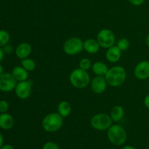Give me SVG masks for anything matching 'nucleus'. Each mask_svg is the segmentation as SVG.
I'll use <instances>...</instances> for the list:
<instances>
[{
    "label": "nucleus",
    "mask_w": 149,
    "mask_h": 149,
    "mask_svg": "<svg viewBox=\"0 0 149 149\" xmlns=\"http://www.w3.org/2000/svg\"><path fill=\"white\" fill-rule=\"evenodd\" d=\"M108 84L112 87H117L124 84L127 79V71L122 66L115 65L109 68L105 75Z\"/></svg>",
    "instance_id": "f257e3e1"
},
{
    "label": "nucleus",
    "mask_w": 149,
    "mask_h": 149,
    "mask_svg": "<svg viewBox=\"0 0 149 149\" xmlns=\"http://www.w3.org/2000/svg\"><path fill=\"white\" fill-rule=\"evenodd\" d=\"M69 81L75 88L84 89L90 84L91 79L87 71L78 68L71 72L69 75Z\"/></svg>",
    "instance_id": "f03ea898"
},
{
    "label": "nucleus",
    "mask_w": 149,
    "mask_h": 149,
    "mask_svg": "<svg viewBox=\"0 0 149 149\" xmlns=\"http://www.w3.org/2000/svg\"><path fill=\"white\" fill-rule=\"evenodd\" d=\"M63 125V117L58 112L48 113L44 117L42 126L44 130L47 132H55L59 130Z\"/></svg>",
    "instance_id": "7ed1b4c3"
},
{
    "label": "nucleus",
    "mask_w": 149,
    "mask_h": 149,
    "mask_svg": "<svg viewBox=\"0 0 149 149\" xmlns=\"http://www.w3.org/2000/svg\"><path fill=\"white\" fill-rule=\"evenodd\" d=\"M107 138L111 143L119 146L125 143L127 134L123 127L119 125H112L107 130Z\"/></svg>",
    "instance_id": "20e7f679"
},
{
    "label": "nucleus",
    "mask_w": 149,
    "mask_h": 149,
    "mask_svg": "<svg viewBox=\"0 0 149 149\" xmlns=\"http://www.w3.org/2000/svg\"><path fill=\"white\" fill-rule=\"evenodd\" d=\"M113 122L110 115L105 113L95 114L90 119V125L92 127L98 131L108 130L113 125Z\"/></svg>",
    "instance_id": "39448f33"
},
{
    "label": "nucleus",
    "mask_w": 149,
    "mask_h": 149,
    "mask_svg": "<svg viewBox=\"0 0 149 149\" xmlns=\"http://www.w3.org/2000/svg\"><path fill=\"white\" fill-rule=\"evenodd\" d=\"M63 48L67 55H78L84 50V42L79 37L69 38L64 42Z\"/></svg>",
    "instance_id": "423d86ee"
},
{
    "label": "nucleus",
    "mask_w": 149,
    "mask_h": 149,
    "mask_svg": "<svg viewBox=\"0 0 149 149\" xmlns=\"http://www.w3.org/2000/svg\"><path fill=\"white\" fill-rule=\"evenodd\" d=\"M100 47L103 49H109L115 45L116 36L111 30L109 29H103L97 33L96 37Z\"/></svg>",
    "instance_id": "0eeeda50"
},
{
    "label": "nucleus",
    "mask_w": 149,
    "mask_h": 149,
    "mask_svg": "<svg viewBox=\"0 0 149 149\" xmlns=\"http://www.w3.org/2000/svg\"><path fill=\"white\" fill-rule=\"evenodd\" d=\"M33 87V81L31 80H26V81H19L17 83L15 93L16 96L21 100H26L31 96Z\"/></svg>",
    "instance_id": "6e6552de"
},
{
    "label": "nucleus",
    "mask_w": 149,
    "mask_h": 149,
    "mask_svg": "<svg viewBox=\"0 0 149 149\" xmlns=\"http://www.w3.org/2000/svg\"><path fill=\"white\" fill-rule=\"evenodd\" d=\"M17 85V81L10 73H2L0 75V90L8 93L15 90Z\"/></svg>",
    "instance_id": "1a4fd4ad"
},
{
    "label": "nucleus",
    "mask_w": 149,
    "mask_h": 149,
    "mask_svg": "<svg viewBox=\"0 0 149 149\" xmlns=\"http://www.w3.org/2000/svg\"><path fill=\"white\" fill-rule=\"evenodd\" d=\"M109 85L106 81L105 77H98L96 76L90 81V87L94 93L97 95L103 94L106 90L107 86Z\"/></svg>",
    "instance_id": "9d476101"
},
{
    "label": "nucleus",
    "mask_w": 149,
    "mask_h": 149,
    "mask_svg": "<svg viewBox=\"0 0 149 149\" xmlns=\"http://www.w3.org/2000/svg\"><path fill=\"white\" fill-rule=\"evenodd\" d=\"M134 75L140 80L149 78V61H143L138 63L134 68Z\"/></svg>",
    "instance_id": "9b49d317"
},
{
    "label": "nucleus",
    "mask_w": 149,
    "mask_h": 149,
    "mask_svg": "<svg viewBox=\"0 0 149 149\" xmlns=\"http://www.w3.org/2000/svg\"><path fill=\"white\" fill-rule=\"evenodd\" d=\"M32 52V47L31 45L27 42H22L20 43L16 47L15 52L19 59L23 60L24 58H29Z\"/></svg>",
    "instance_id": "f8f14e48"
},
{
    "label": "nucleus",
    "mask_w": 149,
    "mask_h": 149,
    "mask_svg": "<svg viewBox=\"0 0 149 149\" xmlns=\"http://www.w3.org/2000/svg\"><path fill=\"white\" fill-rule=\"evenodd\" d=\"M121 57H122V51L117 47L116 45H113L107 49L106 52V58L109 62L112 63H117L121 59Z\"/></svg>",
    "instance_id": "ddd939ff"
},
{
    "label": "nucleus",
    "mask_w": 149,
    "mask_h": 149,
    "mask_svg": "<svg viewBox=\"0 0 149 149\" xmlns=\"http://www.w3.org/2000/svg\"><path fill=\"white\" fill-rule=\"evenodd\" d=\"M100 46L97 39H87L84 41V50L89 54H96L100 50Z\"/></svg>",
    "instance_id": "4468645a"
},
{
    "label": "nucleus",
    "mask_w": 149,
    "mask_h": 149,
    "mask_svg": "<svg viewBox=\"0 0 149 149\" xmlns=\"http://www.w3.org/2000/svg\"><path fill=\"white\" fill-rule=\"evenodd\" d=\"M14 119L13 116L8 113L0 114V128L4 130H8L13 128L14 125Z\"/></svg>",
    "instance_id": "2eb2a0df"
},
{
    "label": "nucleus",
    "mask_w": 149,
    "mask_h": 149,
    "mask_svg": "<svg viewBox=\"0 0 149 149\" xmlns=\"http://www.w3.org/2000/svg\"><path fill=\"white\" fill-rule=\"evenodd\" d=\"M12 75L17 81H26L29 78V71H26L23 66H16L12 71Z\"/></svg>",
    "instance_id": "dca6fc26"
},
{
    "label": "nucleus",
    "mask_w": 149,
    "mask_h": 149,
    "mask_svg": "<svg viewBox=\"0 0 149 149\" xmlns=\"http://www.w3.org/2000/svg\"><path fill=\"white\" fill-rule=\"evenodd\" d=\"M91 68L95 75L98 77H105L109 69L107 65L102 61H97L94 63Z\"/></svg>",
    "instance_id": "f3484780"
},
{
    "label": "nucleus",
    "mask_w": 149,
    "mask_h": 149,
    "mask_svg": "<svg viewBox=\"0 0 149 149\" xmlns=\"http://www.w3.org/2000/svg\"><path fill=\"white\" fill-rule=\"evenodd\" d=\"M110 116L113 122H119L123 119L125 116V110L122 106H115L111 109Z\"/></svg>",
    "instance_id": "a211bd4d"
},
{
    "label": "nucleus",
    "mask_w": 149,
    "mask_h": 149,
    "mask_svg": "<svg viewBox=\"0 0 149 149\" xmlns=\"http://www.w3.org/2000/svg\"><path fill=\"white\" fill-rule=\"evenodd\" d=\"M58 113L61 115L62 117L66 118L70 115L71 112V106L69 102L66 100H63L60 102L59 104L58 105Z\"/></svg>",
    "instance_id": "6ab92c4d"
},
{
    "label": "nucleus",
    "mask_w": 149,
    "mask_h": 149,
    "mask_svg": "<svg viewBox=\"0 0 149 149\" xmlns=\"http://www.w3.org/2000/svg\"><path fill=\"white\" fill-rule=\"evenodd\" d=\"M21 66H23L29 72L33 71L36 68V62L32 58H24V59L21 60Z\"/></svg>",
    "instance_id": "aec40b11"
},
{
    "label": "nucleus",
    "mask_w": 149,
    "mask_h": 149,
    "mask_svg": "<svg viewBox=\"0 0 149 149\" xmlns=\"http://www.w3.org/2000/svg\"><path fill=\"white\" fill-rule=\"evenodd\" d=\"M10 33L5 30H0V47H4L10 42Z\"/></svg>",
    "instance_id": "412c9836"
},
{
    "label": "nucleus",
    "mask_w": 149,
    "mask_h": 149,
    "mask_svg": "<svg viewBox=\"0 0 149 149\" xmlns=\"http://www.w3.org/2000/svg\"><path fill=\"white\" fill-rule=\"evenodd\" d=\"M116 46L121 51H126L130 47V42L126 38H122L116 42Z\"/></svg>",
    "instance_id": "4be33fe9"
},
{
    "label": "nucleus",
    "mask_w": 149,
    "mask_h": 149,
    "mask_svg": "<svg viewBox=\"0 0 149 149\" xmlns=\"http://www.w3.org/2000/svg\"><path fill=\"white\" fill-rule=\"evenodd\" d=\"M92 62L89 58H82L81 61H79V68H80L81 69L84 70V71H88L89 69L92 68Z\"/></svg>",
    "instance_id": "5701e85b"
},
{
    "label": "nucleus",
    "mask_w": 149,
    "mask_h": 149,
    "mask_svg": "<svg viewBox=\"0 0 149 149\" xmlns=\"http://www.w3.org/2000/svg\"><path fill=\"white\" fill-rule=\"evenodd\" d=\"M9 103L6 100H0V113H7V111L9 110Z\"/></svg>",
    "instance_id": "b1692460"
},
{
    "label": "nucleus",
    "mask_w": 149,
    "mask_h": 149,
    "mask_svg": "<svg viewBox=\"0 0 149 149\" xmlns=\"http://www.w3.org/2000/svg\"><path fill=\"white\" fill-rule=\"evenodd\" d=\"M42 149H60V148L58 144H56L55 143L49 141V142H47L46 143L44 144Z\"/></svg>",
    "instance_id": "393cba45"
},
{
    "label": "nucleus",
    "mask_w": 149,
    "mask_h": 149,
    "mask_svg": "<svg viewBox=\"0 0 149 149\" xmlns=\"http://www.w3.org/2000/svg\"><path fill=\"white\" fill-rule=\"evenodd\" d=\"M128 1L134 6H141L145 2L146 0H128Z\"/></svg>",
    "instance_id": "a878e982"
},
{
    "label": "nucleus",
    "mask_w": 149,
    "mask_h": 149,
    "mask_svg": "<svg viewBox=\"0 0 149 149\" xmlns=\"http://www.w3.org/2000/svg\"><path fill=\"white\" fill-rule=\"evenodd\" d=\"M3 50H4V52H6V53H10V52H12V51H13V47H12L10 45H7L4 47V49H3Z\"/></svg>",
    "instance_id": "bb28decb"
},
{
    "label": "nucleus",
    "mask_w": 149,
    "mask_h": 149,
    "mask_svg": "<svg viewBox=\"0 0 149 149\" xmlns=\"http://www.w3.org/2000/svg\"><path fill=\"white\" fill-rule=\"evenodd\" d=\"M143 103L145 107L149 110V94L147 95L145 97V98H144Z\"/></svg>",
    "instance_id": "cd10ccee"
},
{
    "label": "nucleus",
    "mask_w": 149,
    "mask_h": 149,
    "mask_svg": "<svg viewBox=\"0 0 149 149\" xmlns=\"http://www.w3.org/2000/svg\"><path fill=\"white\" fill-rule=\"evenodd\" d=\"M0 149H15L13 146L10 145V144H7V145H3L0 148Z\"/></svg>",
    "instance_id": "c85d7f7f"
},
{
    "label": "nucleus",
    "mask_w": 149,
    "mask_h": 149,
    "mask_svg": "<svg viewBox=\"0 0 149 149\" xmlns=\"http://www.w3.org/2000/svg\"><path fill=\"white\" fill-rule=\"evenodd\" d=\"M4 50H3V49L1 48V47H0V63L1 62V61H2L3 58H4Z\"/></svg>",
    "instance_id": "c756f323"
},
{
    "label": "nucleus",
    "mask_w": 149,
    "mask_h": 149,
    "mask_svg": "<svg viewBox=\"0 0 149 149\" xmlns=\"http://www.w3.org/2000/svg\"><path fill=\"white\" fill-rule=\"evenodd\" d=\"M3 143H4V138H3L2 135L0 133V148L3 146Z\"/></svg>",
    "instance_id": "7c9ffc66"
},
{
    "label": "nucleus",
    "mask_w": 149,
    "mask_h": 149,
    "mask_svg": "<svg viewBox=\"0 0 149 149\" xmlns=\"http://www.w3.org/2000/svg\"><path fill=\"white\" fill-rule=\"evenodd\" d=\"M122 149H136V148H135V147L132 146H124Z\"/></svg>",
    "instance_id": "2f4dec72"
},
{
    "label": "nucleus",
    "mask_w": 149,
    "mask_h": 149,
    "mask_svg": "<svg viewBox=\"0 0 149 149\" xmlns=\"http://www.w3.org/2000/svg\"><path fill=\"white\" fill-rule=\"evenodd\" d=\"M146 44L147 47L149 48V33L147 35L146 38Z\"/></svg>",
    "instance_id": "473e14b6"
},
{
    "label": "nucleus",
    "mask_w": 149,
    "mask_h": 149,
    "mask_svg": "<svg viewBox=\"0 0 149 149\" xmlns=\"http://www.w3.org/2000/svg\"><path fill=\"white\" fill-rule=\"evenodd\" d=\"M3 71H4V68H3V66L1 65V64H0V75H1V74H2Z\"/></svg>",
    "instance_id": "72a5a7b5"
}]
</instances>
